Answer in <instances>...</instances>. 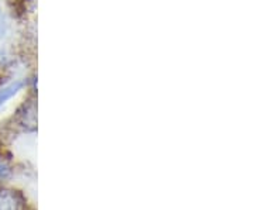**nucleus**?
Returning a JSON list of instances; mask_svg holds the SVG:
<instances>
[{
    "instance_id": "7ed1b4c3",
    "label": "nucleus",
    "mask_w": 254,
    "mask_h": 210,
    "mask_svg": "<svg viewBox=\"0 0 254 210\" xmlns=\"http://www.w3.org/2000/svg\"><path fill=\"white\" fill-rule=\"evenodd\" d=\"M7 174H9V166L3 161H0V178H6Z\"/></svg>"
},
{
    "instance_id": "f257e3e1",
    "label": "nucleus",
    "mask_w": 254,
    "mask_h": 210,
    "mask_svg": "<svg viewBox=\"0 0 254 210\" xmlns=\"http://www.w3.org/2000/svg\"><path fill=\"white\" fill-rule=\"evenodd\" d=\"M17 201L13 193H0V210H17Z\"/></svg>"
},
{
    "instance_id": "f03ea898",
    "label": "nucleus",
    "mask_w": 254,
    "mask_h": 210,
    "mask_svg": "<svg viewBox=\"0 0 254 210\" xmlns=\"http://www.w3.org/2000/svg\"><path fill=\"white\" fill-rule=\"evenodd\" d=\"M21 86H23V83L21 82H14L0 92V106H1L3 103H6V101H9L11 96H14V95L21 89Z\"/></svg>"
}]
</instances>
